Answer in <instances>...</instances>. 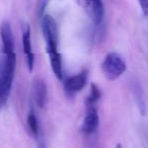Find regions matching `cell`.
Returning <instances> with one entry per match:
<instances>
[{"label":"cell","mask_w":148,"mask_h":148,"mask_svg":"<svg viewBox=\"0 0 148 148\" xmlns=\"http://www.w3.org/2000/svg\"><path fill=\"white\" fill-rule=\"evenodd\" d=\"M101 67L105 77L110 81L117 80L127 69L126 62L122 56L116 52H110L106 55Z\"/></svg>","instance_id":"1"},{"label":"cell","mask_w":148,"mask_h":148,"mask_svg":"<svg viewBox=\"0 0 148 148\" xmlns=\"http://www.w3.org/2000/svg\"><path fill=\"white\" fill-rule=\"evenodd\" d=\"M42 33L46 43V50L49 57L56 55L58 52V43H59V36H58V25L54 17L46 14L42 18Z\"/></svg>","instance_id":"2"},{"label":"cell","mask_w":148,"mask_h":148,"mask_svg":"<svg viewBox=\"0 0 148 148\" xmlns=\"http://www.w3.org/2000/svg\"><path fill=\"white\" fill-rule=\"evenodd\" d=\"M87 14L95 25L103 23L105 17V6L103 0H74Z\"/></svg>","instance_id":"3"},{"label":"cell","mask_w":148,"mask_h":148,"mask_svg":"<svg viewBox=\"0 0 148 148\" xmlns=\"http://www.w3.org/2000/svg\"><path fill=\"white\" fill-rule=\"evenodd\" d=\"M21 40H23V53L25 55L27 59V66L29 73H32L35 67V54L33 52V47H32V37H31V27L29 23H25L23 25L21 29Z\"/></svg>","instance_id":"4"},{"label":"cell","mask_w":148,"mask_h":148,"mask_svg":"<svg viewBox=\"0 0 148 148\" xmlns=\"http://www.w3.org/2000/svg\"><path fill=\"white\" fill-rule=\"evenodd\" d=\"M87 77H88L87 70H82L79 73L68 77L64 82V89L66 90V92L71 95L79 92L86 85Z\"/></svg>","instance_id":"5"},{"label":"cell","mask_w":148,"mask_h":148,"mask_svg":"<svg viewBox=\"0 0 148 148\" xmlns=\"http://www.w3.org/2000/svg\"><path fill=\"white\" fill-rule=\"evenodd\" d=\"M99 126V118L95 106L87 107L86 115L81 125V132L85 135H91L95 133Z\"/></svg>","instance_id":"6"},{"label":"cell","mask_w":148,"mask_h":148,"mask_svg":"<svg viewBox=\"0 0 148 148\" xmlns=\"http://www.w3.org/2000/svg\"><path fill=\"white\" fill-rule=\"evenodd\" d=\"M0 38L2 41L3 54L14 52V38L9 21H4L0 25Z\"/></svg>","instance_id":"7"},{"label":"cell","mask_w":148,"mask_h":148,"mask_svg":"<svg viewBox=\"0 0 148 148\" xmlns=\"http://www.w3.org/2000/svg\"><path fill=\"white\" fill-rule=\"evenodd\" d=\"M34 97L38 107L41 109L46 107L48 101V89L43 79H36L34 82Z\"/></svg>","instance_id":"8"},{"label":"cell","mask_w":148,"mask_h":148,"mask_svg":"<svg viewBox=\"0 0 148 148\" xmlns=\"http://www.w3.org/2000/svg\"><path fill=\"white\" fill-rule=\"evenodd\" d=\"M27 126H29V131L32 132V134H33L36 138L39 137V134H40L39 122H38L37 116H36V113H35V111H34L33 108L29 110V114H27Z\"/></svg>","instance_id":"9"},{"label":"cell","mask_w":148,"mask_h":148,"mask_svg":"<svg viewBox=\"0 0 148 148\" xmlns=\"http://www.w3.org/2000/svg\"><path fill=\"white\" fill-rule=\"evenodd\" d=\"M101 97V89L97 87L95 83H91L90 84V91L89 95L86 99V106L87 107H91V106H95V103L99 101V99Z\"/></svg>","instance_id":"10"},{"label":"cell","mask_w":148,"mask_h":148,"mask_svg":"<svg viewBox=\"0 0 148 148\" xmlns=\"http://www.w3.org/2000/svg\"><path fill=\"white\" fill-rule=\"evenodd\" d=\"M9 93H10V90L5 85L2 77V73H1V69H0V113H1L2 108L6 103L7 99L9 97Z\"/></svg>","instance_id":"11"},{"label":"cell","mask_w":148,"mask_h":148,"mask_svg":"<svg viewBox=\"0 0 148 148\" xmlns=\"http://www.w3.org/2000/svg\"><path fill=\"white\" fill-rule=\"evenodd\" d=\"M140 5V8H141V11L143 13V15L145 17L148 16V0H138Z\"/></svg>","instance_id":"12"},{"label":"cell","mask_w":148,"mask_h":148,"mask_svg":"<svg viewBox=\"0 0 148 148\" xmlns=\"http://www.w3.org/2000/svg\"><path fill=\"white\" fill-rule=\"evenodd\" d=\"M115 148H123V146H122L121 143H118V144H116Z\"/></svg>","instance_id":"13"},{"label":"cell","mask_w":148,"mask_h":148,"mask_svg":"<svg viewBox=\"0 0 148 148\" xmlns=\"http://www.w3.org/2000/svg\"><path fill=\"white\" fill-rule=\"evenodd\" d=\"M41 148H46V147H45V145H44V144H41Z\"/></svg>","instance_id":"14"}]
</instances>
